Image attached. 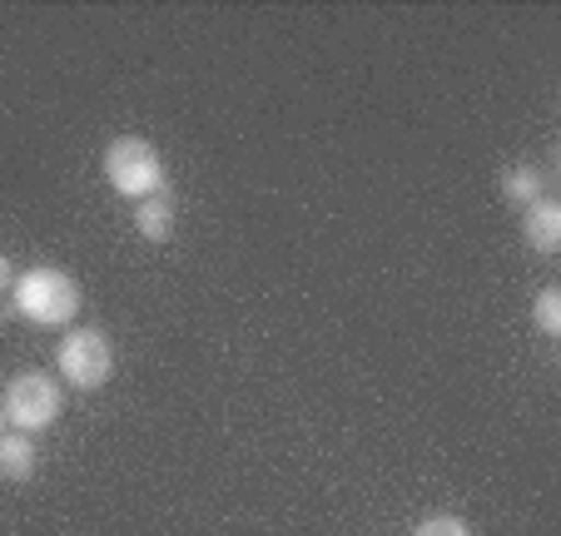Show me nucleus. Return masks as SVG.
Returning a JSON list of instances; mask_svg holds the SVG:
<instances>
[{
	"instance_id": "obj_1",
	"label": "nucleus",
	"mask_w": 561,
	"mask_h": 536,
	"mask_svg": "<svg viewBox=\"0 0 561 536\" xmlns=\"http://www.w3.org/2000/svg\"><path fill=\"white\" fill-rule=\"evenodd\" d=\"M80 304H85V298H80V284H75L65 269H55V263H35V269H25L11 288V308L35 328L75 323V318H80Z\"/></svg>"
},
{
	"instance_id": "obj_2",
	"label": "nucleus",
	"mask_w": 561,
	"mask_h": 536,
	"mask_svg": "<svg viewBox=\"0 0 561 536\" xmlns=\"http://www.w3.org/2000/svg\"><path fill=\"white\" fill-rule=\"evenodd\" d=\"M105 179L119 199H149V194L170 190V169H164V155H159L149 139L139 135H119L110 139L105 149Z\"/></svg>"
},
{
	"instance_id": "obj_3",
	"label": "nucleus",
	"mask_w": 561,
	"mask_h": 536,
	"mask_svg": "<svg viewBox=\"0 0 561 536\" xmlns=\"http://www.w3.org/2000/svg\"><path fill=\"white\" fill-rule=\"evenodd\" d=\"M0 408H5V422H11L15 432L35 437V432H45V427H55V422H60L65 392H60V383L45 378L41 368H21L11 383H5Z\"/></svg>"
},
{
	"instance_id": "obj_4",
	"label": "nucleus",
	"mask_w": 561,
	"mask_h": 536,
	"mask_svg": "<svg viewBox=\"0 0 561 536\" xmlns=\"http://www.w3.org/2000/svg\"><path fill=\"white\" fill-rule=\"evenodd\" d=\"M55 368L70 388L80 392H100L115 378V347H110L105 328H75L60 338V353H55Z\"/></svg>"
},
{
	"instance_id": "obj_5",
	"label": "nucleus",
	"mask_w": 561,
	"mask_h": 536,
	"mask_svg": "<svg viewBox=\"0 0 561 536\" xmlns=\"http://www.w3.org/2000/svg\"><path fill=\"white\" fill-rule=\"evenodd\" d=\"M522 233H527V243L537 253H557L561 249V204L551 199V194L527 204V209H522Z\"/></svg>"
},
{
	"instance_id": "obj_6",
	"label": "nucleus",
	"mask_w": 561,
	"mask_h": 536,
	"mask_svg": "<svg viewBox=\"0 0 561 536\" xmlns=\"http://www.w3.org/2000/svg\"><path fill=\"white\" fill-rule=\"evenodd\" d=\"M135 229H139V239H149V243H170L174 239V194L164 190V194L139 199L135 204Z\"/></svg>"
},
{
	"instance_id": "obj_7",
	"label": "nucleus",
	"mask_w": 561,
	"mask_h": 536,
	"mask_svg": "<svg viewBox=\"0 0 561 536\" xmlns=\"http://www.w3.org/2000/svg\"><path fill=\"white\" fill-rule=\"evenodd\" d=\"M31 477H35V442L11 427L0 437V482H31Z\"/></svg>"
},
{
	"instance_id": "obj_8",
	"label": "nucleus",
	"mask_w": 561,
	"mask_h": 536,
	"mask_svg": "<svg viewBox=\"0 0 561 536\" xmlns=\"http://www.w3.org/2000/svg\"><path fill=\"white\" fill-rule=\"evenodd\" d=\"M502 194L527 209V204H537L541 194H547V179H541L531 164H512V169H502Z\"/></svg>"
},
{
	"instance_id": "obj_9",
	"label": "nucleus",
	"mask_w": 561,
	"mask_h": 536,
	"mask_svg": "<svg viewBox=\"0 0 561 536\" xmlns=\"http://www.w3.org/2000/svg\"><path fill=\"white\" fill-rule=\"evenodd\" d=\"M531 318H537V328L547 338H561V288L557 284H547L537 294V304H531Z\"/></svg>"
},
{
	"instance_id": "obj_10",
	"label": "nucleus",
	"mask_w": 561,
	"mask_h": 536,
	"mask_svg": "<svg viewBox=\"0 0 561 536\" xmlns=\"http://www.w3.org/2000/svg\"><path fill=\"white\" fill-rule=\"evenodd\" d=\"M413 536H472V526H467L462 516H453V512H433V516H423V522L413 526Z\"/></svg>"
},
{
	"instance_id": "obj_11",
	"label": "nucleus",
	"mask_w": 561,
	"mask_h": 536,
	"mask_svg": "<svg viewBox=\"0 0 561 536\" xmlns=\"http://www.w3.org/2000/svg\"><path fill=\"white\" fill-rule=\"evenodd\" d=\"M15 288V263H11V253H0V298Z\"/></svg>"
},
{
	"instance_id": "obj_12",
	"label": "nucleus",
	"mask_w": 561,
	"mask_h": 536,
	"mask_svg": "<svg viewBox=\"0 0 561 536\" xmlns=\"http://www.w3.org/2000/svg\"><path fill=\"white\" fill-rule=\"evenodd\" d=\"M5 432H11V422H5V408H0V437H5Z\"/></svg>"
}]
</instances>
